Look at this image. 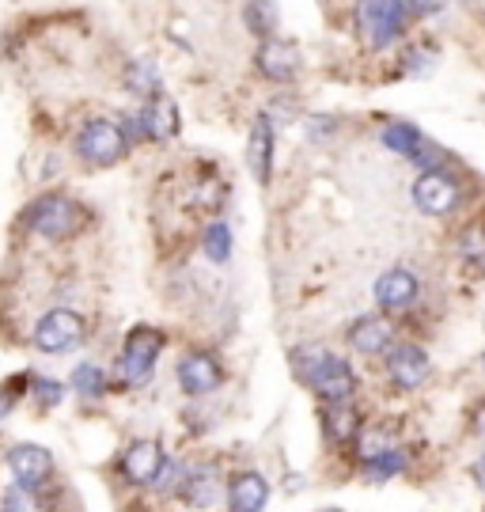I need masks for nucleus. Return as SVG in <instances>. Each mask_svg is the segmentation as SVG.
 Returning <instances> with one entry per match:
<instances>
[{
  "label": "nucleus",
  "instance_id": "33",
  "mask_svg": "<svg viewBox=\"0 0 485 512\" xmlns=\"http://www.w3.org/2000/svg\"><path fill=\"white\" fill-rule=\"evenodd\" d=\"M470 478H474V486H478V490L485 494V452L474 459V463H470Z\"/></svg>",
  "mask_w": 485,
  "mask_h": 512
},
{
  "label": "nucleus",
  "instance_id": "8",
  "mask_svg": "<svg viewBox=\"0 0 485 512\" xmlns=\"http://www.w3.org/2000/svg\"><path fill=\"white\" fill-rule=\"evenodd\" d=\"M383 372H387V380L395 391L402 395H414L421 387L429 384L432 376V357L425 346H417V342H395V346L383 353Z\"/></svg>",
  "mask_w": 485,
  "mask_h": 512
},
{
  "label": "nucleus",
  "instance_id": "14",
  "mask_svg": "<svg viewBox=\"0 0 485 512\" xmlns=\"http://www.w3.org/2000/svg\"><path fill=\"white\" fill-rule=\"evenodd\" d=\"M345 342L357 357H383L387 349L395 346V323L383 315V311H368L357 315L349 330H345Z\"/></svg>",
  "mask_w": 485,
  "mask_h": 512
},
{
  "label": "nucleus",
  "instance_id": "21",
  "mask_svg": "<svg viewBox=\"0 0 485 512\" xmlns=\"http://www.w3.org/2000/svg\"><path fill=\"white\" fill-rule=\"evenodd\" d=\"M379 145L387 148V152H395V156H402V160H414L417 148L425 145V133L414 122L391 118V122H383V129H379Z\"/></svg>",
  "mask_w": 485,
  "mask_h": 512
},
{
  "label": "nucleus",
  "instance_id": "17",
  "mask_svg": "<svg viewBox=\"0 0 485 512\" xmlns=\"http://www.w3.org/2000/svg\"><path fill=\"white\" fill-rule=\"evenodd\" d=\"M357 475L372 486H383V482H395V478L410 475V448L406 444H383L376 452L357 459Z\"/></svg>",
  "mask_w": 485,
  "mask_h": 512
},
{
  "label": "nucleus",
  "instance_id": "27",
  "mask_svg": "<svg viewBox=\"0 0 485 512\" xmlns=\"http://www.w3.org/2000/svg\"><path fill=\"white\" fill-rule=\"evenodd\" d=\"M0 512H50V505H46V494L23 490V486L12 482V486L0 494Z\"/></svg>",
  "mask_w": 485,
  "mask_h": 512
},
{
  "label": "nucleus",
  "instance_id": "3",
  "mask_svg": "<svg viewBox=\"0 0 485 512\" xmlns=\"http://www.w3.org/2000/svg\"><path fill=\"white\" fill-rule=\"evenodd\" d=\"M163 330L156 327H133L122 342V353L114 361V380L122 387H144L152 376H156V365H160L163 353Z\"/></svg>",
  "mask_w": 485,
  "mask_h": 512
},
{
  "label": "nucleus",
  "instance_id": "10",
  "mask_svg": "<svg viewBox=\"0 0 485 512\" xmlns=\"http://www.w3.org/2000/svg\"><path fill=\"white\" fill-rule=\"evenodd\" d=\"M163 463H167V452H163L160 440L137 437L129 440L126 448H122V456H118V478L126 486H133V490H152V482L163 471Z\"/></svg>",
  "mask_w": 485,
  "mask_h": 512
},
{
  "label": "nucleus",
  "instance_id": "35",
  "mask_svg": "<svg viewBox=\"0 0 485 512\" xmlns=\"http://www.w3.org/2000/svg\"><path fill=\"white\" fill-rule=\"evenodd\" d=\"M323 512H342V509H323Z\"/></svg>",
  "mask_w": 485,
  "mask_h": 512
},
{
  "label": "nucleus",
  "instance_id": "25",
  "mask_svg": "<svg viewBox=\"0 0 485 512\" xmlns=\"http://www.w3.org/2000/svg\"><path fill=\"white\" fill-rule=\"evenodd\" d=\"M459 255L467 266H474L478 274H485V217H478L474 224L463 228V236H459Z\"/></svg>",
  "mask_w": 485,
  "mask_h": 512
},
{
  "label": "nucleus",
  "instance_id": "36",
  "mask_svg": "<svg viewBox=\"0 0 485 512\" xmlns=\"http://www.w3.org/2000/svg\"><path fill=\"white\" fill-rule=\"evenodd\" d=\"M482 372H485V357H482Z\"/></svg>",
  "mask_w": 485,
  "mask_h": 512
},
{
  "label": "nucleus",
  "instance_id": "1",
  "mask_svg": "<svg viewBox=\"0 0 485 512\" xmlns=\"http://www.w3.org/2000/svg\"><path fill=\"white\" fill-rule=\"evenodd\" d=\"M292 368H296V380L307 391H315L319 403H357L360 376L342 353L326 346L292 349Z\"/></svg>",
  "mask_w": 485,
  "mask_h": 512
},
{
  "label": "nucleus",
  "instance_id": "18",
  "mask_svg": "<svg viewBox=\"0 0 485 512\" xmlns=\"http://www.w3.org/2000/svg\"><path fill=\"white\" fill-rule=\"evenodd\" d=\"M254 65L273 84H292L300 76V50L288 38H266L258 46V54H254Z\"/></svg>",
  "mask_w": 485,
  "mask_h": 512
},
{
  "label": "nucleus",
  "instance_id": "31",
  "mask_svg": "<svg viewBox=\"0 0 485 512\" xmlns=\"http://www.w3.org/2000/svg\"><path fill=\"white\" fill-rule=\"evenodd\" d=\"M410 164H414L421 175H425V171H444V167H448V152L436 145V141L425 137V145L417 148V156L410 160Z\"/></svg>",
  "mask_w": 485,
  "mask_h": 512
},
{
  "label": "nucleus",
  "instance_id": "11",
  "mask_svg": "<svg viewBox=\"0 0 485 512\" xmlns=\"http://www.w3.org/2000/svg\"><path fill=\"white\" fill-rule=\"evenodd\" d=\"M84 338H88V323H84V315H76V311H69V308L46 311L35 323V334H31V342H35L38 353H69V349H76Z\"/></svg>",
  "mask_w": 485,
  "mask_h": 512
},
{
  "label": "nucleus",
  "instance_id": "24",
  "mask_svg": "<svg viewBox=\"0 0 485 512\" xmlns=\"http://www.w3.org/2000/svg\"><path fill=\"white\" fill-rule=\"evenodd\" d=\"M31 384H35L31 372H19V376L0 380V425L16 414V406L23 403V399H31Z\"/></svg>",
  "mask_w": 485,
  "mask_h": 512
},
{
  "label": "nucleus",
  "instance_id": "30",
  "mask_svg": "<svg viewBox=\"0 0 485 512\" xmlns=\"http://www.w3.org/2000/svg\"><path fill=\"white\" fill-rule=\"evenodd\" d=\"M182 475H186V463L167 456L163 471L156 475V482H152V494H156V497H175V494H179V486H182Z\"/></svg>",
  "mask_w": 485,
  "mask_h": 512
},
{
  "label": "nucleus",
  "instance_id": "5",
  "mask_svg": "<svg viewBox=\"0 0 485 512\" xmlns=\"http://www.w3.org/2000/svg\"><path fill=\"white\" fill-rule=\"evenodd\" d=\"M4 467H8V475H12L16 486H23V490H38V494H46L57 478L54 452H50V448H42V444H31V440H16V444H8V452H4Z\"/></svg>",
  "mask_w": 485,
  "mask_h": 512
},
{
  "label": "nucleus",
  "instance_id": "6",
  "mask_svg": "<svg viewBox=\"0 0 485 512\" xmlns=\"http://www.w3.org/2000/svg\"><path fill=\"white\" fill-rule=\"evenodd\" d=\"M406 16H410L406 0H357V27L372 50L395 46L406 31Z\"/></svg>",
  "mask_w": 485,
  "mask_h": 512
},
{
  "label": "nucleus",
  "instance_id": "4",
  "mask_svg": "<svg viewBox=\"0 0 485 512\" xmlns=\"http://www.w3.org/2000/svg\"><path fill=\"white\" fill-rule=\"evenodd\" d=\"M129 152V137L110 118H88L76 133V156L88 167H114Z\"/></svg>",
  "mask_w": 485,
  "mask_h": 512
},
{
  "label": "nucleus",
  "instance_id": "26",
  "mask_svg": "<svg viewBox=\"0 0 485 512\" xmlns=\"http://www.w3.org/2000/svg\"><path fill=\"white\" fill-rule=\"evenodd\" d=\"M201 247H205V258L216 262V266H224L228 258H232V228L224 224V220H213L209 228H205V236H201Z\"/></svg>",
  "mask_w": 485,
  "mask_h": 512
},
{
  "label": "nucleus",
  "instance_id": "7",
  "mask_svg": "<svg viewBox=\"0 0 485 512\" xmlns=\"http://www.w3.org/2000/svg\"><path fill=\"white\" fill-rule=\"evenodd\" d=\"M224 361L216 357L213 349H186L175 365V380H179V391L186 399H213L216 391L224 387Z\"/></svg>",
  "mask_w": 485,
  "mask_h": 512
},
{
  "label": "nucleus",
  "instance_id": "12",
  "mask_svg": "<svg viewBox=\"0 0 485 512\" xmlns=\"http://www.w3.org/2000/svg\"><path fill=\"white\" fill-rule=\"evenodd\" d=\"M459 179H455V171H425V175H417L414 190H410V198H414L417 213H425V217H448L455 213V205H459Z\"/></svg>",
  "mask_w": 485,
  "mask_h": 512
},
{
  "label": "nucleus",
  "instance_id": "29",
  "mask_svg": "<svg viewBox=\"0 0 485 512\" xmlns=\"http://www.w3.org/2000/svg\"><path fill=\"white\" fill-rule=\"evenodd\" d=\"M65 395H69V387L61 384V380H42V376H35V384H31V403L38 410H57V406L65 403Z\"/></svg>",
  "mask_w": 485,
  "mask_h": 512
},
{
  "label": "nucleus",
  "instance_id": "34",
  "mask_svg": "<svg viewBox=\"0 0 485 512\" xmlns=\"http://www.w3.org/2000/svg\"><path fill=\"white\" fill-rule=\"evenodd\" d=\"M474 433H485V406L478 410V425H474Z\"/></svg>",
  "mask_w": 485,
  "mask_h": 512
},
{
  "label": "nucleus",
  "instance_id": "2",
  "mask_svg": "<svg viewBox=\"0 0 485 512\" xmlns=\"http://www.w3.org/2000/svg\"><path fill=\"white\" fill-rule=\"evenodd\" d=\"M23 228L38 239L61 243V239L80 236V232L88 228V209L80 202H72L69 194H46V198H38V202L27 205Z\"/></svg>",
  "mask_w": 485,
  "mask_h": 512
},
{
  "label": "nucleus",
  "instance_id": "19",
  "mask_svg": "<svg viewBox=\"0 0 485 512\" xmlns=\"http://www.w3.org/2000/svg\"><path fill=\"white\" fill-rule=\"evenodd\" d=\"M137 122H141V137L144 141H156V145H167L175 141L179 133V107L171 95H152L144 110H137Z\"/></svg>",
  "mask_w": 485,
  "mask_h": 512
},
{
  "label": "nucleus",
  "instance_id": "16",
  "mask_svg": "<svg viewBox=\"0 0 485 512\" xmlns=\"http://www.w3.org/2000/svg\"><path fill=\"white\" fill-rule=\"evenodd\" d=\"M319 418H323L326 444L338 448V452H353L360 433H364V425H368V421L360 418L357 403H323L319 406Z\"/></svg>",
  "mask_w": 485,
  "mask_h": 512
},
{
  "label": "nucleus",
  "instance_id": "13",
  "mask_svg": "<svg viewBox=\"0 0 485 512\" xmlns=\"http://www.w3.org/2000/svg\"><path fill=\"white\" fill-rule=\"evenodd\" d=\"M376 308L383 315H402L421 300V277L410 266H391L376 277Z\"/></svg>",
  "mask_w": 485,
  "mask_h": 512
},
{
  "label": "nucleus",
  "instance_id": "9",
  "mask_svg": "<svg viewBox=\"0 0 485 512\" xmlns=\"http://www.w3.org/2000/svg\"><path fill=\"white\" fill-rule=\"evenodd\" d=\"M224 494H228V475L216 467V463H186V475H182L179 486V501L190 512H216L224 505Z\"/></svg>",
  "mask_w": 485,
  "mask_h": 512
},
{
  "label": "nucleus",
  "instance_id": "32",
  "mask_svg": "<svg viewBox=\"0 0 485 512\" xmlns=\"http://www.w3.org/2000/svg\"><path fill=\"white\" fill-rule=\"evenodd\" d=\"M448 0H406V8L414 12V16H421V19H429V16H436L440 8H444Z\"/></svg>",
  "mask_w": 485,
  "mask_h": 512
},
{
  "label": "nucleus",
  "instance_id": "22",
  "mask_svg": "<svg viewBox=\"0 0 485 512\" xmlns=\"http://www.w3.org/2000/svg\"><path fill=\"white\" fill-rule=\"evenodd\" d=\"M69 387L80 395V399H84V403H99V399H107V395H110L107 368L95 365V361H80V365L72 368Z\"/></svg>",
  "mask_w": 485,
  "mask_h": 512
},
{
  "label": "nucleus",
  "instance_id": "23",
  "mask_svg": "<svg viewBox=\"0 0 485 512\" xmlns=\"http://www.w3.org/2000/svg\"><path fill=\"white\" fill-rule=\"evenodd\" d=\"M243 23H247V31L258 35L262 42H266V38H277V4H273V0H247V4H243Z\"/></svg>",
  "mask_w": 485,
  "mask_h": 512
},
{
  "label": "nucleus",
  "instance_id": "20",
  "mask_svg": "<svg viewBox=\"0 0 485 512\" xmlns=\"http://www.w3.org/2000/svg\"><path fill=\"white\" fill-rule=\"evenodd\" d=\"M273 152H277V129H273L270 114H258L251 133H247V167H251L254 183H270Z\"/></svg>",
  "mask_w": 485,
  "mask_h": 512
},
{
  "label": "nucleus",
  "instance_id": "15",
  "mask_svg": "<svg viewBox=\"0 0 485 512\" xmlns=\"http://www.w3.org/2000/svg\"><path fill=\"white\" fill-rule=\"evenodd\" d=\"M270 478L254 467H243V471H232L228 475V494H224V509L228 512H266L270 505Z\"/></svg>",
  "mask_w": 485,
  "mask_h": 512
},
{
  "label": "nucleus",
  "instance_id": "28",
  "mask_svg": "<svg viewBox=\"0 0 485 512\" xmlns=\"http://www.w3.org/2000/svg\"><path fill=\"white\" fill-rule=\"evenodd\" d=\"M126 88L129 92H137V95H160V73H156V65L152 61H133L126 69Z\"/></svg>",
  "mask_w": 485,
  "mask_h": 512
}]
</instances>
